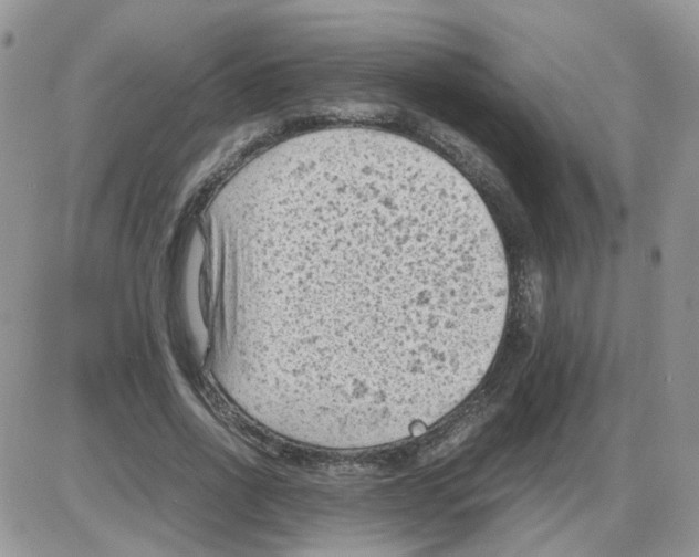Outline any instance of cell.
<instances>
[{
  "label": "cell",
  "mask_w": 699,
  "mask_h": 557,
  "mask_svg": "<svg viewBox=\"0 0 699 557\" xmlns=\"http://www.w3.org/2000/svg\"><path fill=\"white\" fill-rule=\"evenodd\" d=\"M290 286L346 391L427 389L468 376L504 325L498 231L457 204L376 185L310 195ZM310 327V328H311Z\"/></svg>",
  "instance_id": "cell-1"
}]
</instances>
